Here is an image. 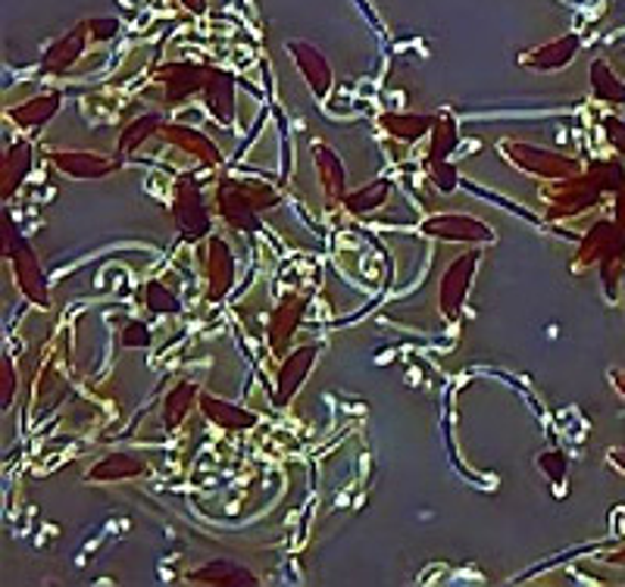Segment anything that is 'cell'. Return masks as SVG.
Wrapping results in <instances>:
<instances>
[{
    "label": "cell",
    "instance_id": "cell-27",
    "mask_svg": "<svg viewBox=\"0 0 625 587\" xmlns=\"http://www.w3.org/2000/svg\"><path fill=\"white\" fill-rule=\"evenodd\" d=\"M379 125H382V132H388L397 141H416L431 132L435 119L426 113H385V117H379Z\"/></svg>",
    "mask_w": 625,
    "mask_h": 587
},
{
    "label": "cell",
    "instance_id": "cell-25",
    "mask_svg": "<svg viewBox=\"0 0 625 587\" xmlns=\"http://www.w3.org/2000/svg\"><path fill=\"white\" fill-rule=\"evenodd\" d=\"M588 79H591V91H594V98L604 100V103H610V107H625V81L613 73V66H610L604 57L591 63Z\"/></svg>",
    "mask_w": 625,
    "mask_h": 587
},
{
    "label": "cell",
    "instance_id": "cell-30",
    "mask_svg": "<svg viewBox=\"0 0 625 587\" xmlns=\"http://www.w3.org/2000/svg\"><path fill=\"white\" fill-rule=\"evenodd\" d=\"M457 144H460V135H457V119L450 117V113H441V117L435 119V125H431L429 163H441V159H448L450 154L457 151Z\"/></svg>",
    "mask_w": 625,
    "mask_h": 587
},
{
    "label": "cell",
    "instance_id": "cell-37",
    "mask_svg": "<svg viewBox=\"0 0 625 587\" xmlns=\"http://www.w3.org/2000/svg\"><path fill=\"white\" fill-rule=\"evenodd\" d=\"M601 125H604V132H606V137H610V144L619 151L625 157V122L623 119H616V117H604L601 119Z\"/></svg>",
    "mask_w": 625,
    "mask_h": 587
},
{
    "label": "cell",
    "instance_id": "cell-13",
    "mask_svg": "<svg viewBox=\"0 0 625 587\" xmlns=\"http://www.w3.org/2000/svg\"><path fill=\"white\" fill-rule=\"evenodd\" d=\"M88 44H91V35H88L85 20H81L78 25H73L63 38H57L44 51V57H41L44 73H69L78 59H81V54L88 51Z\"/></svg>",
    "mask_w": 625,
    "mask_h": 587
},
{
    "label": "cell",
    "instance_id": "cell-33",
    "mask_svg": "<svg viewBox=\"0 0 625 587\" xmlns=\"http://www.w3.org/2000/svg\"><path fill=\"white\" fill-rule=\"evenodd\" d=\"M151 325L147 322H129L122 332H119V344L122 347H129V351H135V347H151Z\"/></svg>",
    "mask_w": 625,
    "mask_h": 587
},
{
    "label": "cell",
    "instance_id": "cell-18",
    "mask_svg": "<svg viewBox=\"0 0 625 587\" xmlns=\"http://www.w3.org/2000/svg\"><path fill=\"white\" fill-rule=\"evenodd\" d=\"M304 313H307V297H297V294L282 297V303L275 307L273 319H270V347L275 353L288 351V341L300 329Z\"/></svg>",
    "mask_w": 625,
    "mask_h": 587
},
{
    "label": "cell",
    "instance_id": "cell-29",
    "mask_svg": "<svg viewBox=\"0 0 625 587\" xmlns=\"http://www.w3.org/2000/svg\"><path fill=\"white\" fill-rule=\"evenodd\" d=\"M166 125V119L160 117V113H147V117H138L132 125H125L122 129V135H119V157H129V154H135L138 147L147 141V137L160 135V129Z\"/></svg>",
    "mask_w": 625,
    "mask_h": 587
},
{
    "label": "cell",
    "instance_id": "cell-17",
    "mask_svg": "<svg viewBox=\"0 0 625 587\" xmlns=\"http://www.w3.org/2000/svg\"><path fill=\"white\" fill-rule=\"evenodd\" d=\"M191 585H213V587H254L260 585L254 572L234 560H210L195 572H188Z\"/></svg>",
    "mask_w": 625,
    "mask_h": 587
},
{
    "label": "cell",
    "instance_id": "cell-16",
    "mask_svg": "<svg viewBox=\"0 0 625 587\" xmlns=\"http://www.w3.org/2000/svg\"><path fill=\"white\" fill-rule=\"evenodd\" d=\"M51 163L57 166V173H63V176L88 178V181L110 176V173H117L119 166L113 157L91 154V151H54Z\"/></svg>",
    "mask_w": 625,
    "mask_h": 587
},
{
    "label": "cell",
    "instance_id": "cell-38",
    "mask_svg": "<svg viewBox=\"0 0 625 587\" xmlns=\"http://www.w3.org/2000/svg\"><path fill=\"white\" fill-rule=\"evenodd\" d=\"M178 3H182V7H185L188 13H195V16H204V13H207V3H210V0H178Z\"/></svg>",
    "mask_w": 625,
    "mask_h": 587
},
{
    "label": "cell",
    "instance_id": "cell-39",
    "mask_svg": "<svg viewBox=\"0 0 625 587\" xmlns=\"http://www.w3.org/2000/svg\"><path fill=\"white\" fill-rule=\"evenodd\" d=\"M610 378H613L616 391H619L625 397V369H613V373H610Z\"/></svg>",
    "mask_w": 625,
    "mask_h": 587
},
{
    "label": "cell",
    "instance_id": "cell-2",
    "mask_svg": "<svg viewBox=\"0 0 625 587\" xmlns=\"http://www.w3.org/2000/svg\"><path fill=\"white\" fill-rule=\"evenodd\" d=\"M278 203L273 185L263 181H234L222 178L216 191L219 215L232 225L234 232H260V213L273 210Z\"/></svg>",
    "mask_w": 625,
    "mask_h": 587
},
{
    "label": "cell",
    "instance_id": "cell-34",
    "mask_svg": "<svg viewBox=\"0 0 625 587\" xmlns=\"http://www.w3.org/2000/svg\"><path fill=\"white\" fill-rule=\"evenodd\" d=\"M13 397H17V373H13L10 356H3V359H0V403L10 407Z\"/></svg>",
    "mask_w": 625,
    "mask_h": 587
},
{
    "label": "cell",
    "instance_id": "cell-22",
    "mask_svg": "<svg viewBox=\"0 0 625 587\" xmlns=\"http://www.w3.org/2000/svg\"><path fill=\"white\" fill-rule=\"evenodd\" d=\"M59 103H63V95L59 91H51V95H39V98H29L17 103L7 117L13 125H20V129H29V132H39L44 129L51 119L57 117Z\"/></svg>",
    "mask_w": 625,
    "mask_h": 587
},
{
    "label": "cell",
    "instance_id": "cell-1",
    "mask_svg": "<svg viewBox=\"0 0 625 587\" xmlns=\"http://www.w3.org/2000/svg\"><path fill=\"white\" fill-rule=\"evenodd\" d=\"M625 188V173L619 163H594L591 169H582L579 176L560 181L557 191L547 197V215L550 219H569L585 213L604 195H619Z\"/></svg>",
    "mask_w": 625,
    "mask_h": 587
},
{
    "label": "cell",
    "instance_id": "cell-12",
    "mask_svg": "<svg viewBox=\"0 0 625 587\" xmlns=\"http://www.w3.org/2000/svg\"><path fill=\"white\" fill-rule=\"evenodd\" d=\"M207 300L219 303L234 285V254L229 241L219 235L207 237Z\"/></svg>",
    "mask_w": 625,
    "mask_h": 587
},
{
    "label": "cell",
    "instance_id": "cell-23",
    "mask_svg": "<svg viewBox=\"0 0 625 587\" xmlns=\"http://www.w3.org/2000/svg\"><path fill=\"white\" fill-rule=\"evenodd\" d=\"M29 173H32V144H29V141H17V144L3 154V166H0V195H17L22 178L29 176Z\"/></svg>",
    "mask_w": 625,
    "mask_h": 587
},
{
    "label": "cell",
    "instance_id": "cell-35",
    "mask_svg": "<svg viewBox=\"0 0 625 587\" xmlns=\"http://www.w3.org/2000/svg\"><path fill=\"white\" fill-rule=\"evenodd\" d=\"M538 463H541V469L550 475V481H553V485H560V481L567 478V456H563V453H557V451L541 453V459H538Z\"/></svg>",
    "mask_w": 625,
    "mask_h": 587
},
{
    "label": "cell",
    "instance_id": "cell-6",
    "mask_svg": "<svg viewBox=\"0 0 625 587\" xmlns=\"http://www.w3.org/2000/svg\"><path fill=\"white\" fill-rule=\"evenodd\" d=\"M213 76V66H197V63H166L154 73V81L163 88V103L176 107L182 100L195 98L207 88Z\"/></svg>",
    "mask_w": 625,
    "mask_h": 587
},
{
    "label": "cell",
    "instance_id": "cell-24",
    "mask_svg": "<svg viewBox=\"0 0 625 587\" xmlns=\"http://www.w3.org/2000/svg\"><path fill=\"white\" fill-rule=\"evenodd\" d=\"M204 98H207V107H210V113L216 117V122H222V125H232L234 119V79L229 73H222V69H213V76L207 81V88H204Z\"/></svg>",
    "mask_w": 625,
    "mask_h": 587
},
{
    "label": "cell",
    "instance_id": "cell-40",
    "mask_svg": "<svg viewBox=\"0 0 625 587\" xmlns=\"http://www.w3.org/2000/svg\"><path fill=\"white\" fill-rule=\"evenodd\" d=\"M610 463L625 475V451H610Z\"/></svg>",
    "mask_w": 625,
    "mask_h": 587
},
{
    "label": "cell",
    "instance_id": "cell-9",
    "mask_svg": "<svg viewBox=\"0 0 625 587\" xmlns=\"http://www.w3.org/2000/svg\"><path fill=\"white\" fill-rule=\"evenodd\" d=\"M288 47V54H292L294 66H297V73H300V79L307 81V88H310L316 98H326L329 91H332V66H329V59L326 54L310 44V41H288L285 44Z\"/></svg>",
    "mask_w": 625,
    "mask_h": 587
},
{
    "label": "cell",
    "instance_id": "cell-14",
    "mask_svg": "<svg viewBox=\"0 0 625 587\" xmlns=\"http://www.w3.org/2000/svg\"><path fill=\"white\" fill-rule=\"evenodd\" d=\"M160 135L166 144L178 147L182 154H188L191 159H197L200 166H219V147H216L210 137L204 132H197L191 125H182V122H166L160 129Z\"/></svg>",
    "mask_w": 625,
    "mask_h": 587
},
{
    "label": "cell",
    "instance_id": "cell-8",
    "mask_svg": "<svg viewBox=\"0 0 625 587\" xmlns=\"http://www.w3.org/2000/svg\"><path fill=\"white\" fill-rule=\"evenodd\" d=\"M475 266H479V254H475V251L457 256L448 269H445L441 281H438V307H441V313H445V319H450V322L460 319V313H463V303H467Z\"/></svg>",
    "mask_w": 625,
    "mask_h": 587
},
{
    "label": "cell",
    "instance_id": "cell-20",
    "mask_svg": "<svg viewBox=\"0 0 625 587\" xmlns=\"http://www.w3.org/2000/svg\"><path fill=\"white\" fill-rule=\"evenodd\" d=\"M147 475V463L135 456V453H107L103 459L95 463V469L88 472V481L95 485H110V481H129V478H141Z\"/></svg>",
    "mask_w": 625,
    "mask_h": 587
},
{
    "label": "cell",
    "instance_id": "cell-28",
    "mask_svg": "<svg viewBox=\"0 0 625 587\" xmlns=\"http://www.w3.org/2000/svg\"><path fill=\"white\" fill-rule=\"evenodd\" d=\"M391 197V181L388 178H379V181H370L357 191H348L344 195V207L351 215H366L372 210H382L388 203Z\"/></svg>",
    "mask_w": 625,
    "mask_h": 587
},
{
    "label": "cell",
    "instance_id": "cell-19",
    "mask_svg": "<svg viewBox=\"0 0 625 587\" xmlns=\"http://www.w3.org/2000/svg\"><path fill=\"white\" fill-rule=\"evenodd\" d=\"M312 163H316V176H319V188L329 203H344L348 195V173L344 163L335 154L329 144H316L312 147Z\"/></svg>",
    "mask_w": 625,
    "mask_h": 587
},
{
    "label": "cell",
    "instance_id": "cell-7",
    "mask_svg": "<svg viewBox=\"0 0 625 587\" xmlns=\"http://www.w3.org/2000/svg\"><path fill=\"white\" fill-rule=\"evenodd\" d=\"M419 229L431 241H453V244H491L494 241V232L489 225L467 213H435Z\"/></svg>",
    "mask_w": 625,
    "mask_h": 587
},
{
    "label": "cell",
    "instance_id": "cell-15",
    "mask_svg": "<svg viewBox=\"0 0 625 587\" xmlns=\"http://www.w3.org/2000/svg\"><path fill=\"white\" fill-rule=\"evenodd\" d=\"M316 353H319L316 347H297L282 359L278 378H275V403L278 407H285L288 400H294V394L300 391V385L307 381L312 363H316Z\"/></svg>",
    "mask_w": 625,
    "mask_h": 587
},
{
    "label": "cell",
    "instance_id": "cell-41",
    "mask_svg": "<svg viewBox=\"0 0 625 587\" xmlns=\"http://www.w3.org/2000/svg\"><path fill=\"white\" fill-rule=\"evenodd\" d=\"M610 563H625V547L616 550V553H610Z\"/></svg>",
    "mask_w": 625,
    "mask_h": 587
},
{
    "label": "cell",
    "instance_id": "cell-4",
    "mask_svg": "<svg viewBox=\"0 0 625 587\" xmlns=\"http://www.w3.org/2000/svg\"><path fill=\"white\" fill-rule=\"evenodd\" d=\"M501 154L526 176L545 178V181H567V178L579 176L582 166L572 157L563 154H553L545 147H535V144H516V141H504L501 144Z\"/></svg>",
    "mask_w": 625,
    "mask_h": 587
},
{
    "label": "cell",
    "instance_id": "cell-21",
    "mask_svg": "<svg viewBox=\"0 0 625 587\" xmlns=\"http://www.w3.org/2000/svg\"><path fill=\"white\" fill-rule=\"evenodd\" d=\"M200 410L204 416L219 425V429L226 431H248V429H256V422H260V416H254L251 410H244V407H238V403H229V400H222V397H213V394H200Z\"/></svg>",
    "mask_w": 625,
    "mask_h": 587
},
{
    "label": "cell",
    "instance_id": "cell-36",
    "mask_svg": "<svg viewBox=\"0 0 625 587\" xmlns=\"http://www.w3.org/2000/svg\"><path fill=\"white\" fill-rule=\"evenodd\" d=\"M431 166V178H435V185H438V191H453L457 188V169L450 166L448 159H441V163H429Z\"/></svg>",
    "mask_w": 625,
    "mask_h": 587
},
{
    "label": "cell",
    "instance_id": "cell-3",
    "mask_svg": "<svg viewBox=\"0 0 625 587\" xmlns=\"http://www.w3.org/2000/svg\"><path fill=\"white\" fill-rule=\"evenodd\" d=\"M0 232H3V256L10 259V269H13V281L35 307H51V297H47V281H44V273H41L39 254L32 251V244L22 237V232L17 229L13 215L0 213Z\"/></svg>",
    "mask_w": 625,
    "mask_h": 587
},
{
    "label": "cell",
    "instance_id": "cell-10",
    "mask_svg": "<svg viewBox=\"0 0 625 587\" xmlns=\"http://www.w3.org/2000/svg\"><path fill=\"white\" fill-rule=\"evenodd\" d=\"M579 47H582V38L579 35H560V38L553 41H545V44H538V47H528L519 54V63L531 69V73H557V69H567L569 63L575 59L579 54Z\"/></svg>",
    "mask_w": 625,
    "mask_h": 587
},
{
    "label": "cell",
    "instance_id": "cell-32",
    "mask_svg": "<svg viewBox=\"0 0 625 587\" xmlns=\"http://www.w3.org/2000/svg\"><path fill=\"white\" fill-rule=\"evenodd\" d=\"M85 25H88L91 44H107V41L117 38L119 29H122L117 16H91V20H85Z\"/></svg>",
    "mask_w": 625,
    "mask_h": 587
},
{
    "label": "cell",
    "instance_id": "cell-11",
    "mask_svg": "<svg viewBox=\"0 0 625 587\" xmlns=\"http://www.w3.org/2000/svg\"><path fill=\"white\" fill-rule=\"evenodd\" d=\"M625 251V229L613 219H601L588 229L582 251L575 256L579 266H591V263H604L606 256H619Z\"/></svg>",
    "mask_w": 625,
    "mask_h": 587
},
{
    "label": "cell",
    "instance_id": "cell-31",
    "mask_svg": "<svg viewBox=\"0 0 625 587\" xmlns=\"http://www.w3.org/2000/svg\"><path fill=\"white\" fill-rule=\"evenodd\" d=\"M144 307H147V313L154 315H173L182 310V300H178L176 291H169L163 281H147V288H144Z\"/></svg>",
    "mask_w": 625,
    "mask_h": 587
},
{
    "label": "cell",
    "instance_id": "cell-5",
    "mask_svg": "<svg viewBox=\"0 0 625 587\" xmlns=\"http://www.w3.org/2000/svg\"><path fill=\"white\" fill-rule=\"evenodd\" d=\"M173 215H176L178 232L185 241H200V237L210 235L213 229V219L207 210V200L200 195L195 178H178L176 185V200H173Z\"/></svg>",
    "mask_w": 625,
    "mask_h": 587
},
{
    "label": "cell",
    "instance_id": "cell-26",
    "mask_svg": "<svg viewBox=\"0 0 625 587\" xmlns=\"http://www.w3.org/2000/svg\"><path fill=\"white\" fill-rule=\"evenodd\" d=\"M195 400H200L197 385L195 381H188V378H182L176 388L166 394V400H163V429L176 431L178 425L185 422L188 410L195 407Z\"/></svg>",
    "mask_w": 625,
    "mask_h": 587
}]
</instances>
